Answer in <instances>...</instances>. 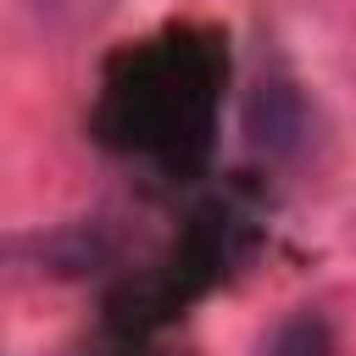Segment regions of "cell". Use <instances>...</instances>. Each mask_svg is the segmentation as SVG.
<instances>
[{
  "mask_svg": "<svg viewBox=\"0 0 356 356\" xmlns=\"http://www.w3.org/2000/svg\"><path fill=\"white\" fill-rule=\"evenodd\" d=\"M267 356H339V339H334L323 312H295V317H284L273 328Z\"/></svg>",
  "mask_w": 356,
  "mask_h": 356,
  "instance_id": "obj_2",
  "label": "cell"
},
{
  "mask_svg": "<svg viewBox=\"0 0 356 356\" xmlns=\"http://www.w3.org/2000/svg\"><path fill=\"white\" fill-rule=\"evenodd\" d=\"M295 134H300V100L284 89V83H261V95H256V106H250V145H261V150H289L295 145Z\"/></svg>",
  "mask_w": 356,
  "mask_h": 356,
  "instance_id": "obj_1",
  "label": "cell"
}]
</instances>
